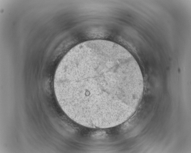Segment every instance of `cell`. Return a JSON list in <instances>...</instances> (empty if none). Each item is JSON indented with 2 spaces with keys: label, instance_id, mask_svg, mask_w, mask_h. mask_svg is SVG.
Listing matches in <instances>:
<instances>
[{
  "label": "cell",
  "instance_id": "cell-1",
  "mask_svg": "<svg viewBox=\"0 0 191 153\" xmlns=\"http://www.w3.org/2000/svg\"><path fill=\"white\" fill-rule=\"evenodd\" d=\"M138 76L131 55L121 46L83 44L62 63L59 90L64 109L75 122H105L108 115L126 108Z\"/></svg>",
  "mask_w": 191,
  "mask_h": 153
}]
</instances>
